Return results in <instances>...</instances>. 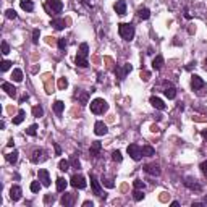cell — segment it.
<instances>
[{"mask_svg": "<svg viewBox=\"0 0 207 207\" xmlns=\"http://www.w3.org/2000/svg\"><path fill=\"white\" fill-rule=\"evenodd\" d=\"M91 186L94 192L99 196V197H105V194H102V189H100V185H99V180L96 178V175H91Z\"/></svg>", "mask_w": 207, "mask_h": 207, "instance_id": "11", "label": "cell"}, {"mask_svg": "<svg viewBox=\"0 0 207 207\" xmlns=\"http://www.w3.org/2000/svg\"><path fill=\"white\" fill-rule=\"evenodd\" d=\"M74 194H71V192H65V194L62 196V199H60V202H62V205L65 207H70V205H73L74 204Z\"/></svg>", "mask_w": 207, "mask_h": 207, "instance_id": "9", "label": "cell"}, {"mask_svg": "<svg viewBox=\"0 0 207 207\" xmlns=\"http://www.w3.org/2000/svg\"><path fill=\"white\" fill-rule=\"evenodd\" d=\"M201 170H202V173L207 176V162H202V163H201Z\"/></svg>", "mask_w": 207, "mask_h": 207, "instance_id": "53", "label": "cell"}, {"mask_svg": "<svg viewBox=\"0 0 207 207\" xmlns=\"http://www.w3.org/2000/svg\"><path fill=\"white\" fill-rule=\"evenodd\" d=\"M41 186H42V183L32 181V183H31V191H32V192H39V191H41Z\"/></svg>", "mask_w": 207, "mask_h": 207, "instance_id": "41", "label": "cell"}, {"mask_svg": "<svg viewBox=\"0 0 207 207\" xmlns=\"http://www.w3.org/2000/svg\"><path fill=\"white\" fill-rule=\"evenodd\" d=\"M52 74H45L44 76V81H45V92L47 94H52L54 92V81H52Z\"/></svg>", "mask_w": 207, "mask_h": 207, "instance_id": "18", "label": "cell"}, {"mask_svg": "<svg viewBox=\"0 0 207 207\" xmlns=\"http://www.w3.org/2000/svg\"><path fill=\"white\" fill-rule=\"evenodd\" d=\"M45 42H47V44H54V37H45Z\"/></svg>", "mask_w": 207, "mask_h": 207, "instance_id": "56", "label": "cell"}, {"mask_svg": "<svg viewBox=\"0 0 207 207\" xmlns=\"http://www.w3.org/2000/svg\"><path fill=\"white\" fill-rule=\"evenodd\" d=\"M83 205H84V207H92L94 204H92V201H86V202H84Z\"/></svg>", "mask_w": 207, "mask_h": 207, "instance_id": "57", "label": "cell"}, {"mask_svg": "<svg viewBox=\"0 0 207 207\" xmlns=\"http://www.w3.org/2000/svg\"><path fill=\"white\" fill-rule=\"evenodd\" d=\"M112 159H113L115 162H121L123 160V155H121L120 150H113V152H112Z\"/></svg>", "mask_w": 207, "mask_h": 207, "instance_id": "38", "label": "cell"}, {"mask_svg": "<svg viewBox=\"0 0 207 207\" xmlns=\"http://www.w3.org/2000/svg\"><path fill=\"white\" fill-rule=\"evenodd\" d=\"M65 25H67V21H65L63 18H57V20L52 21V26H54L55 29H58V31H60V29H63Z\"/></svg>", "mask_w": 207, "mask_h": 207, "instance_id": "25", "label": "cell"}, {"mask_svg": "<svg viewBox=\"0 0 207 207\" xmlns=\"http://www.w3.org/2000/svg\"><path fill=\"white\" fill-rule=\"evenodd\" d=\"M7 144H8V147H13V144H15V141H13V139H10Z\"/></svg>", "mask_w": 207, "mask_h": 207, "instance_id": "59", "label": "cell"}, {"mask_svg": "<svg viewBox=\"0 0 207 207\" xmlns=\"http://www.w3.org/2000/svg\"><path fill=\"white\" fill-rule=\"evenodd\" d=\"M107 125L104 123V121H96V125H94V133H96L97 136H104L107 134Z\"/></svg>", "mask_w": 207, "mask_h": 207, "instance_id": "12", "label": "cell"}, {"mask_svg": "<svg viewBox=\"0 0 207 207\" xmlns=\"http://www.w3.org/2000/svg\"><path fill=\"white\" fill-rule=\"evenodd\" d=\"M172 205H173V207H178L180 204H178V201H173V202H172Z\"/></svg>", "mask_w": 207, "mask_h": 207, "instance_id": "61", "label": "cell"}, {"mask_svg": "<svg viewBox=\"0 0 207 207\" xmlns=\"http://www.w3.org/2000/svg\"><path fill=\"white\" fill-rule=\"evenodd\" d=\"M2 54H3V55L10 54V45H8V42H5V41L2 42Z\"/></svg>", "mask_w": 207, "mask_h": 207, "instance_id": "48", "label": "cell"}, {"mask_svg": "<svg viewBox=\"0 0 207 207\" xmlns=\"http://www.w3.org/2000/svg\"><path fill=\"white\" fill-rule=\"evenodd\" d=\"M67 186H68V181L65 180V178H58L57 180V191L63 192L65 189H67Z\"/></svg>", "mask_w": 207, "mask_h": 207, "instance_id": "27", "label": "cell"}, {"mask_svg": "<svg viewBox=\"0 0 207 207\" xmlns=\"http://www.w3.org/2000/svg\"><path fill=\"white\" fill-rule=\"evenodd\" d=\"M2 89H3V91H5L10 97H16V87L13 86V84H10V83H3V84H2Z\"/></svg>", "mask_w": 207, "mask_h": 207, "instance_id": "17", "label": "cell"}, {"mask_svg": "<svg viewBox=\"0 0 207 207\" xmlns=\"http://www.w3.org/2000/svg\"><path fill=\"white\" fill-rule=\"evenodd\" d=\"M150 131H152V133H160V128H159L157 125H152L150 126Z\"/></svg>", "mask_w": 207, "mask_h": 207, "instance_id": "54", "label": "cell"}, {"mask_svg": "<svg viewBox=\"0 0 207 207\" xmlns=\"http://www.w3.org/2000/svg\"><path fill=\"white\" fill-rule=\"evenodd\" d=\"M7 160L10 162V163H16V160H18V150H13V152L7 154Z\"/></svg>", "mask_w": 207, "mask_h": 207, "instance_id": "31", "label": "cell"}, {"mask_svg": "<svg viewBox=\"0 0 207 207\" xmlns=\"http://www.w3.org/2000/svg\"><path fill=\"white\" fill-rule=\"evenodd\" d=\"M109 110V104H107L104 99H94L91 102V112L96 115H102Z\"/></svg>", "mask_w": 207, "mask_h": 207, "instance_id": "2", "label": "cell"}, {"mask_svg": "<svg viewBox=\"0 0 207 207\" xmlns=\"http://www.w3.org/2000/svg\"><path fill=\"white\" fill-rule=\"evenodd\" d=\"M87 97H89L87 92H81V94H79V102H81V105L87 104Z\"/></svg>", "mask_w": 207, "mask_h": 207, "instance_id": "47", "label": "cell"}, {"mask_svg": "<svg viewBox=\"0 0 207 207\" xmlns=\"http://www.w3.org/2000/svg\"><path fill=\"white\" fill-rule=\"evenodd\" d=\"M45 8L49 10V13L52 15H57V13H60L63 10V3H62V0H47V3H45Z\"/></svg>", "mask_w": 207, "mask_h": 207, "instance_id": "4", "label": "cell"}, {"mask_svg": "<svg viewBox=\"0 0 207 207\" xmlns=\"http://www.w3.org/2000/svg\"><path fill=\"white\" fill-rule=\"evenodd\" d=\"M202 138L207 139V130H205V131H202Z\"/></svg>", "mask_w": 207, "mask_h": 207, "instance_id": "60", "label": "cell"}, {"mask_svg": "<svg viewBox=\"0 0 207 207\" xmlns=\"http://www.w3.org/2000/svg\"><path fill=\"white\" fill-rule=\"evenodd\" d=\"M204 204H202V202H192V207H202Z\"/></svg>", "mask_w": 207, "mask_h": 207, "instance_id": "58", "label": "cell"}, {"mask_svg": "<svg viewBox=\"0 0 207 207\" xmlns=\"http://www.w3.org/2000/svg\"><path fill=\"white\" fill-rule=\"evenodd\" d=\"M20 7L25 12H32V10H34V3H32V0H20Z\"/></svg>", "mask_w": 207, "mask_h": 207, "instance_id": "23", "label": "cell"}, {"mask_svg": "<svg viewBox=\"0 0 207 207\" xmlns=\"http://www.w3.org/2000/svg\"><path fill=\"white\" fill-rule=\"evenodd\" d=\"M36 133H37V125H31L26 130V134H29V136H36Z\"/></svg>", "mask_w": 207, "mask_h": 207, "instance_id": "43", "label": "cell"}, {"mask_svg": "<svg viewBox=\"0 0 207 207\" xmlns=\"http://www.w3.org/2000/svg\"><path fill=\"white\" fill-rule=\"evenodd\" d=\"M204 63H205V67H207V58H205V60H204Z\"/></svg>", "mask_w": 207, "mask_h": 207, "instance_id": "62", "label": "cell"}, {"mask_svg": "<svg viewBox=\"0 0 207 207\" xmlns=\"http://www.w3.org/2000/svg\"><path fill=\"white\" fill-rule=\"evenodd\" d=\"M32 115L37 117V118L44 115V110H42V107H41V105H34V107H32Z\"/></svg>", "mask_w": 207, "mask_h": 207, "instance_id": "34", "label": "cell"}, {"mask_svg": "<svg viewBox=\"0 0 207 207\" xmlns=\"http://www.w3.org/2000/svg\"><path fill=\"white\" fill-rule=\"evenodd\" d=\"M25 117H26L25 110H20V112H18V115L15 117V118H13V125H21L23 120H25Z\"/></svg>", "mask_w": 207, "mask_h": 207, "instance_id": "28", "label": "cell"}, {"mask_svg": "<svg viewBox=\"0 0 207 207\" xmlns=\"http://www.w3.org/2000/svg\"><path fill=\"white\" fill-rule=\"evenodd\" d=\"M126 150H128L130 157L133 159V160H136V162L141 160V157H143V149H141L138 144H130Z\"/></svg>", "mask_w": 207, "mask_h": 207, "instance_id": "5", "label": "cell"}, {"mask_svg": "<svg viewBox=\"0 0 207 207\" xmlns=\"http://www.w3.org/2000/svg\"><path fill=\"white\" fill-rule=\"evenodd\" d=\"M54 202H55V196H54V194H45V196H44V204H45V205L54 204Z\"/></svg>", "mask_w": 207, "mask_h": 207, "instance_id": "39", "label": "cell"}, {"mask_svg": "<svg viewBox=\"0 0 207 207\" xmlns=\"http://www.w3.org/2000/svg\"><path fill=\"white\" fill-rule=\"evenodd\" d=\"M84 2H87V0H84Z\"/></svg>", "mask_w": 207, "mask_h": 207, "instance_id": "63", "label": "cell"}, {"mask_svg": "<svg viewBox=\"0 0 207 207\" xmlns=\"http://www.w3.org/2000/svg\"><path fill=\"white\" fill-rule=\"evenodd\" d=\"M102 185H105L107 188H113L115 186V183L112 178H107V176H102Z\"/></svg>", "mask_w": 207, "mask_h": 207, "instance_id": "37", "label": "cell"}, {"mask_svg": "<svg viewBox=\"0 0 207 207\" xmlns=\"http://www.w3.org/2000/svg\"><path fill=\"white\" fill-rule=\"evenodd\" d=\"M165 84V91H163V94H165V97L167 99H175L176 97V89L173 87V84L172 83H163Z\"/></svg>", "mask_w": 207, "mask_h": 207, "instance_id": "10", "label": "cell"}, {"mask_svg": "<svg viewBox=\"0 0 207 207\" xmlns=\"http://www.w3.org/2000/svg\"><path fill=\"white\" fill-rule=\"evenodd\" d=\"M10 65H12V62H8V60H3V62H2V71H7V70L10 68Z\"/></svg>", "mask_w": 207, "mask_h": 207, "instance_id": "50", "label": "cell"}, {"mask_svg": "<svg viewBox=\"0 0 207 207\" xmlns=\"http://www.w3.org/2000/svg\"><path fill=\"white\" fill-rule=\"evenodd\" d=\"M70 185L73 188H78V189H84L86 188V180H84L83 175H73L71 180H70Z\"/></svg>", "mask_w": 207, "mask_h": 207, "instance_id": "6", "label": "cell"}, {"mask_svg": "<svg viewBox=\"0 0 207 207\" xmlns=\"http://www.w3.org/2000/svg\"><path fill=\"white\" fill-rule=\"evenodd\" d=\"M67 87H68V81H67V78H60V79H58V89L65 91Z\"/></svg>", "mask_w": 207, "mask_h": 207, "instance_id": "40", "label": "cell"}, {"mask_svg": "<svg viewBox=\"0 0 207 207\" xmlns=\"http://www.w3.org/2000/svg\"><path fill=\"white\" fill-rule=\"evenodd\" d=\"M185 186L192 189V191H201V185L197 183V180H194V178H191V176L185 180Z\"/></svg>", "mask_w": 207, "mask_h": 207, "instance_id": "15", "label": "cell"}, {"mask_svg": "<svg viewBox=\"0 0 207 207\" xmlns=\"http://www.w3.org/2000/svg\"><path fill=\"white\" fill-rule=\"evenodd\" d=\"M113 10L117 12V15H120V16L126 15V2L125 0H118V2L113 5Z\"/></svg>", "mask_w": 207, "mask_h": 207, "instance_id": "14", "label": "cell"}, {"mask_svg": "<svg viewBox=\"0 0 207 207\" xmlns=\"http://www.w3.org/2000/svg\"><path fill=\"white\" fill-rule=\"evenodd\" d=\"M162 65H163V57H162V55H157V57L152 60V68L154 70H160Z\"/></svg>", "mask_w": 207, "mask_h": 207, "instance_id": "24", "label": "cell"}, {"mask_svg": "<svg viewBox=\"0 0 207 207\" xmlns=\"http://www.w3.org/2000/svg\"><path fill=\"white\" fill-rule=\"evenodd\" d=\"M79 55H84V57L89 55V45L86 44V42H83V44L79 45Z\"/></svg>", "mask_w": 207, "mask_h": 207, "instance_id": "33", "label": "cell"}, {"mask_svg": "<svg viewBox=\"0 0 207 207\" xmlns=\"http://www.w3.org/2000/svg\"><path fill=\"white\" fill-rule=\"evenodd\" d=\"M168 199H170V194H168V192H162V196H160V201H162V202H167Z\"/></svg>", "mask_w": 207, "mask_h": 207, "instance_id": "52", "label": "cell"}, {"mask_svg": "<svg viewBox=\"0 0 207 207\" xmlns=\"http://www.w3.org/2000/svg\"><path fill=\"white\" fill-rule=\"evenodd\" d=\"M67 45H68V42H67V39H65V37L58 39V49H60V50H65V49H67Z\"/></svg>", "mask_w": 207, "mask_h": 207, "instance_id": "46", "label": "cell"}, {"mask_svg": "<svg viewBox=\"0 0 207 207\" xmlns=\"http://www.w3.org/2000/svg\"><path fill=\"white\" fill-rule=\"evenodd\" d=\"M63 110H65V104H63L62 100H55V102H54V112H55V113L60 115Z\"/></svg>", "mask_w": 207, "mask_h": 207, "instance_id": "26", "label": "cell"}, {"mask_svg": "<svg viewBox=\"0 0 207 207\" xmlns=\"http://www.w3.org/2000/svg\"><path fill=\"white\" fill-rule=\"evenodd\" d=\"M42 160H45V150L44 149H36L32 152V157H31V162L32 163H39Z\"/></svg>", "mask_w": 207, "mask_h": 207, "instance_id": "8", "label": "cell"}, {"mask_svg": "<svg viewBox=\"0 0 207 207\" xmlns=\"http://www.w3.org/2000/svg\"><path fill=\"white\" fill-rule=\"evenodd\" d=\"M144 172L152 175V176H159L160 175V165H159V163H147V165L144 167Z\"/></svg>", "mask_w": 207, "mask_h": 207, "instance_id": "7", "label": "cell"}, {"mask_svg": "<svg viewBox=\"0 0 207 207\" xmlns=\"http://www.w3.org/2000/svg\"><path fill=\"white\" fill-rule=\"evenodd\" d=\"M55 152H57V155H60V154H62V150H60V146H58L57 143H55Z\"/></svg>", "mask_w": 207, "mask_h": 207, "instance_id": "55", "label": "cell"}, {"mask_svg": "<svg viewBox=\"0 0 207 207\" xmlns=\"http://www.w3.org/2000/svg\"><path fill=\"white\" fill-rule=\"evenodd\" d=\"M74 62H76L78 67H81V68H87L89 67V62H87V57H84V55H76V58H74Z\"/></svg>", "mask_w": 207, "mask_h": 207, "instance_id": "21", "label": "cell"}, {"mask_svg": "<svg viewBox=\"0 0 207 207\" xmlns=\"http://www.w3.org/2000/svg\"><path fill=\"white\" fill-rule=\"evenodd\" d=\"M39 36H41V31L39 29L32 31V44H37V42H39Z\"/></svg>", "mask_w": 207, "mask_h": 207, "instance_id": "44", "label": "cell"}, {"mask_svg": "<svg viewBox=\"0 0 207 207\" xmlns=\"http://www.w3.org/2000/svg\"><path fill=\"white\" fill-rule=\"evenodd\" d=\"M70 165H71V163H70L68 160H60L58 168H60L62 172H67V170H70Z\"/></svg>", "mask_w": 207, "mask_h": 207, "instance_id": "36", "label": "cell"}, {"mask_svg": "<svg viewBox=\"0 0 207 207\" xmlns=\"http://www.w3.org/2000/svg\"><path fill=\"white\" fill-rule=\"evenodd\" d=\"M154 154H155L154 147H150V146H144L143 147V155H146V157H152Z\"/></svg>", "mask_w": 207, "mask_h": 207, "instance_id": "32", "label": "cell"}, {"mask_svg": "<svg viewBox=\"0 0 207 207\" xmlns=\"http://www.w3.org/2000/svg\"><path fill=\"white\" fill-rule=\"evenodd\" d=\"M37 176H39V181L44 186H50V176H49V172H47V170H44V168L39 170V172H37Z\"/></svg>", "mask_w": 207, "mask_h": 207, "instance_id": "13", "label": "cell"}, {"mask_svg": "<svg viewBox=\"0 0 207 207\" xmlns=\"http://www.w3.org/2000/svg\"><path fill=\"white\" fill-rule=\"evenodd\" d=\"M138 16L141 18V20H147V18L150 16L149 8H138Z\"/></svg>", "mask_w": 207, "mask_h": 207, "instance_id": "29", "label": "cell"}, {"mask_svg": "<svg viewBox=\"0 0 207 207\" xmlns=\"http://www.w3.org/2000/svg\"><path fill=\"white\" fill-rule=\"evenodd\" d=\"M150 104H152V107H155L157 110H165V104H163V100L159 99V97H155V96L150 97Z\"/></svg>", "mask_w": 207, "mask_h": 207, "instance_id": "19", "label": "cell"}, {"mask_svg": "<svg viewBox=\"0 0 207 207\" xmlns=\"http://www.w3.org/2000/svg\"><path fill=\"white\" fill-rule=\"evenodd\" d=\"M133 197H134V201H141L144 197V194H143V191H141V189H134Z\"/></svg>", "mask_w": 207, "mask_h": 207, "instance_id": "45", "label": "cell"}, {"mask_svg": "<svg viewBox=\"0 0 207 207\" xmlns=\"http://www.w3.org/2000/svg\"><path fill=\"white\" fill-rule=\"evenodd\" d=\"M5 15H7V18H10V20H15V18H16V12L10 8V10L5 12Z\"/></svg>", "mask_w": 207, "mask_h": 207, "instance_id": "49", "label": "cell"}, {"mask_svg": "<svg viewBox=\"0 0 207 207\" xmlns=\"http://www.w3.org/2000/svg\"><path fill=\"white\" fill-rule=\"evenodd\" d=\"M118 32H120V36L123 37L125 41H133L134 26L130 25V23H121V25H118Z\"/></svg>", "mask_w": 207, "mask_h": 207, "instance_id": "3", "label": "cell"}, {"mask_svg": "<svg viewBox=\"0 0 207 207\" xmlns=\"http://www.w3.org/2000/svg\"><path fill=\"white\" fill-rule=\"evenodd\" d=\"M70 163L73 165V168H79V167H81V163H79V159H78L76 154L71 155V159H70Z\"/></svg>", "mask_w": 207, "mask_h": 207, "instance_id": "35", "label": "cell"}, {"mask_svg": "<svg viewBox=\"0 0 207 207\" xmlns=\"http://www.w3.org/2000/svg\"><path fill=\"white\" fill-rule=\"evenodd\" d=\"M191 87L197 96H205L207 94V84L202 81V78L197 76V74H192L191 76Z\"/></svg>", "mask_w": 207, "mask_h": 207, "instance_id": "1", "label": "cell"}, {"mask_svg": "<svg viewBox=\"0 0 207 207\" xmlns=\"http://www.w3.org/2000/svg\"><path fill=\"white\" fill-rule=\"evenodd\" d=\"M149 78H150L149 71H141V79H143V81H149Z\"/></svg>", "mask_w": 207, "mask_h": 207, "instance_id": "51", "label": "cell"}, {"mask_svg": "<svg viewBox=\"0 0 207 207\" xmlns=\"http://www.w3.org/2000/svg\"><path fill=\"white\" fill-rule=\"evenodd\" d=\"M10 197H12V201H20L21 199V188L20 186H12V189H10Z\"/></svg>", "mask_w": 207, "mask_h": 207, "instance_id": "20", "label": "cell"}, {"mask_svg": "<svg viewBox=\"0 0 207 207\" xmlns=\"http://www.w3.org/2000/svg\"><path fill=\"white\" fill-rule=\"evenodd\" d=\"M100 149H102V144L99 143V141H96V143H92L91 149H89V154H91L92 157H97L99 152H100Z\"/></svg>", "mask_w": 207, "mask_h": 207, "instance_id": "22", "label": "cell"}, {"mask_svg": "<svg viewBox=\"0 0 207 207\" xmlns=\"http://www.w3.org/2000/svg\"><path fill=\"white\" fill-rule=\"evenodd\" d=\"M12 78H13V81H16V83H21L23 81V71L21 70H13V73H12Z\"/></svg>", "mask_w": 207, "mask_h": 207, "instance_id": "30", "label": "cell"}, {"mask_svg": "<svg viewBox=\"0 0 207 207\" xmlns=\"http://www.w3.org/2000/svg\"><path fill=\"white\" fill-rule=\"evenodd\" d=\"M133 185H134V189H144L146 188V183L143 180H134Z\"/></svg>", "mask_w": 207, "mask_h": 207, "instance_id": "42", "label": "cell"}, {"mask_svg": "<svg viewBox=\"0 0 207 207\" xmlns=\"http://www.w3.org/2000/svg\"><path fill=\"white\" fill-rule=\"evenodd\" d=\"M131 70H133V67H131L130 63H126L125 67H123V70H120V68H115V74H118V79L121 81V79H125V76L128 74Z\"/></svg>", "mask_w": 207, "mask_h": 207, "instance_id": "16", "label": "cell"}]
</instances>
